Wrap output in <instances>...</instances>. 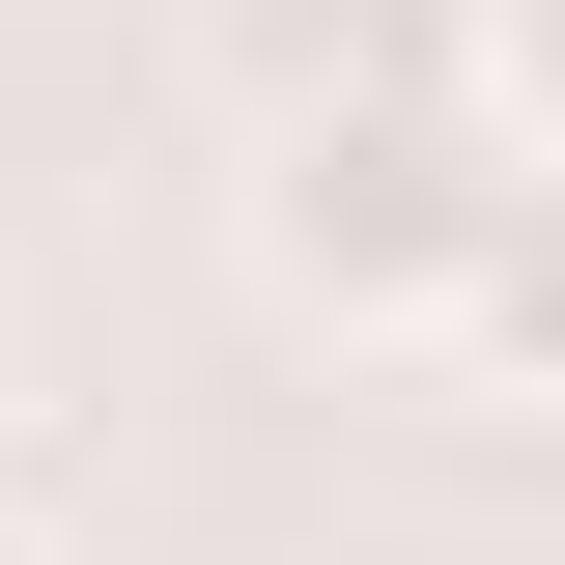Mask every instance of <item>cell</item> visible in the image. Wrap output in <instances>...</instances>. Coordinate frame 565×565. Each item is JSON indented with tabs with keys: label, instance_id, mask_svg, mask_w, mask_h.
<instances>
[{
	"label": "cell",
	"instance_id": "6da1fadb",
	"mask_svg": "<svg viewBox=\"0 0 565 565\" xmlns=\"http://www.w3.org/2000/svg\"><path fill=\"white\" fill-rule=\"evenodd\" d=\"M255 282L311 340H452L481 282H537V57H424L255 114Z\"/></svg>",
	"mask_w": 565,
	"mask_h": 565
},
{
	"label": "cell",
	"instance_id": "7a4b0ae2",
	"mask_svg": "<svg viewBox=\"0 0 565 565\" xmlns=\"http://www.w3.org/2000/svg\"><path fill=\"white\" fill-rule=\"evenodd\" d=\"M226 114H311V85H424V57H509V0H199Z\"/></svg>",
	"mask_w": 565,
	"mask_h": 565
},
{
	"label": "cell",
	"instance_id": "3957f363",
	"mask_svg": "<svg viewBox=\"0 0 565 565\" xmlns=\"http://www.w3.org/2000/svg\"><path fill=\"white\" fill-rule=\"evenodd\" d=\"M0 565H85V537H57V509H0Z\"/></svg>",
	"mask_w": 565,
	"mask_h": 565
}]
</instances>
